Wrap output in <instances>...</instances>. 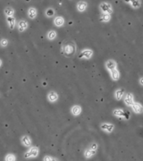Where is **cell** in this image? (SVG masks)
Here are the masks:
<instances>
[{
  "instance_id": "obj_21",
  "label": "cell",
  "mask_w": 143,
  "mask_h": 161,
  "mask_svg": "<svg viewBox=\"0 0 143 161\" xmlns=\"http://www.w3.org/2000/svg\"><path fill=\"white\" fill-rule=\"evenodd\" d=\"M113 115L117 116V117H120V118L123 117V118L124 115H125V111L123 109H121V108H116L113 111Z\"/></svg>"
},
{
  "instance_id": "obj_30",
  "label": "cell",
  "mask_w": 143,
  "mask_h": 161,
  "mask_svg": "<svg viewBox=\"0 0 143 161\" xmlns=\"http://www.w3.org/2000/svg\"><path fill=\"white\" fill-rule=\"evenodd\" d=\"M125 3H130V0H124Z\"/></svg>"
},
{
  "instance_id": "obj_27",
  "label": "cell",
  "mask_w": 143,
  "mask_h": 161,
  "mask_svg": "<svg viewBox=\"0 0 143 161\" xmlns=\"http://www.w3.org/2000/svg\"><path fill=\"white\" fill-rule=\"evenodd\" d=\"M15 159H16L15 156L14 154H11V153L10 154H7L5 156V160H6V161H14Z\"/></svg>"
},
{
  "instance_id": "obj_28",
  "label": "cell",
  "mask_w": 143,
  "mask_h": 161,
  "mask_svg": "<svg viewBox=\"0 0 143 161\" xmlns=\"http://www.w3.org/2000/svg\"><path fill=\"white\" fill-rule=\"evenodd\" d=\"M43 160L44 161H49V160H57L56 158H54L52 157H50V156H46L43 158Z\"/></svg>"
},
{
  "instance_id": "obj_8",
  "label": "cell",
  "mask_w": 143,
  "mask_h": 161,
  "mask_svg": "<svg viewBox=\"0 0 143 161\" xmlns=\"http://www.w3.org/2000/svg\"><path fill=\"white\" fill-rule=\"evenodd\" d=\"M28 27H29V23H28V22H27L26 20L22 19V20H20V21L18 22L17 28H18L19 32H23V31H26V30L28 29Z\"/></svg>"
},
{
  "instance_id": "obj_3",
  "label": "cell",
  "mask_w": 143,
  "mask_h": 161,
  "mask_svg": "<svg viewBox=\"0 0 143 161\" xmlns=\"http://www.w3.org/2000/svg\"><path fill=\"white\" fill-rule=\"evenodd\" d=\"M39 153V149L38 147H30L26 152L24 153L25 158H37Z\"/></svg>"
},
{
  "instance_id": "obj_17",
  "label": "cell",
  "mask_w": 143,
  "mask_h": 161,
  "mask_svg": "<svg viewBox=\"0 0 143 161\" xmlns=\"http://www.w3.org/2000/svg\"><path fill=\"white\" fill-rule=\"evenodd\" d=\"M109 73H110V76H111V78L113 81H118L120 79V72L117 70V68L115 69H113L111 71H109Z\"/></svg>"
},
{
  "instance_id": "obj_19",
  "label": "cell",
  "mask_w": 143,
  "mask_h": 161,
  "mask_svg": "<svg viewBox=\"0 0 143 161\" xmlns=\"http://www.w3.org/2000/svg\"><path fill=\"white\" fill-rule=\"evenodd\" d=\"M38 15V11L34 7H30L28 9V16L30 19H35Z\"/></svg>"
},
{
  "instance_id": "obj_10",
  "label": "cell",
  "mask_w": 143,
  "mask_h": 161,
  "mask_svg": "<svg viewBox=\"0 0 143 161\" xmlns=\"http://www.w3.org/2000/svg\"><path fill=\"white\" fill-rule=\"evenodd\" d=\"M58 98H59V97H58V94L54 90L49 91L47 93V100L49 101V102H51V103L56 102V101L58 100Z\"/></svg>"
},
{
  "instance_id": "obj_20",
  "label": "cell",
  "mask_w": 143,
  "mask_h": 161,
  "mask_svg": "<svg viewBox=\"0 0 143 161\" xmlns=\"http://www.w3.org/2000/svg\"><path fill=\"white\" fill-rule=\"evenodd\" d=\"M111 20V14H107V13H102L100 15V21L103 22H108Z\"/></svg>"
},
{
  "instance_id": "obj_31",
  "label": "cell",
  "mask_w": 143,
  "mask_h": 161,
  "mask_svg": "<svg viewBox=\"0 0 143 161\" xmlns=\"http://www.w3.org/2000/svg\"><path fill=\"white\" fill-rule=\"evenodd\" d=\"M1 65H2V60L0 59V67H1Z\"/></svg>"
},
{
  "instance_id": "obj_18",
  "label": "cell",
  "mask_w": 143,
  "mask_h": 161,
  "mask_svg": "<svg viewBox=\"0 0 143 161\" xmlns=\"http://www.w3.org/2000/svg\"><path fill=\"white\" fill-rule=\"evenodd\" d=\"M87 7H88V4L84 1H80L77 4V10L81 13H83L87 10Z\"/></svg>"
},
{
  "instance_id": "obj_14",
  "label": "cell",
  "mask_w": 143,
  "mask_h": 161,
  "mask_svg": "<svg viewBox=\"0 0 143 161\" xmlns=\"http://www.w3.org/2000/svg\"><path fill=\"white\" fill-rule=\"evenodd\" d=\"M81 111H82L81 107L79 106V105H74V106L72 107V108H71V113H72V115H74V116L80 115L81 114Z\"/></svg>"
},
{
  "instance_id": "obj_22",
  "label": "cell",
  "mask_w": 143,
  "mask_h": 161,
  "mask_svg": "<svg viewBox=\"0 0 143 161\" xmlns=\"http://www.w3.org/2000/svg\"><path fill=\"white\" fill-rule=\"evenodd\" d=\"M56 37H57V33H56V31H54V30L49 31L47 33V39L48 40H54V39H56Z\"/></svg>"
},
{
  "instance_id": "obj_2",
  "label": "cell",
  "mask_w": 143,
  "mask_h": 161,
  "mask_svg": "<svg viewBox=\"0 0 143 161\" xmlns=\"http://www.w3.org/2000/svg\"><path fill=\"white\" fill-rule=\"evenodd\" d=\"M98 143H96V142L91 143L90 145L85 149V151H84V157H85V158H90L93 156H95L97 151H98Z\"/></svg>"
},
{
  "instance_id": "obj_12",
  "label": "cell",
  "mask_w": 143,
  "mask_h": 161,
  "mask_svg": "<svg viewBox=\"0 0 143 161\" xmlns=\"http://www.w3.org/2000/svg\"><path fill=\"white\" fill-rule=\"evenodd\" d=\"M124 93H125L124 89H123V88L117 89V90L115 91V94H114L115 99L116 100H121V99L123 98V96H124Z\"/></svg>"
},
{
  "instance_id": "obj_15",
  "label": "cell",
  "mask_w": 143,
  "mask_h": 161,
  "mask_svg": "<svg viewBox=\"0 0 143 161\" xmlns=\"http://www.w3.org/2000/svg\"><path fill=\"white\" fill-rule=\"evenodd\" d=\"M21 141H22V144L23 146H25V147H27V148H29V147H30L31 146V139L28 136V135H23V136L22 137V139H21Z\"/></svg>"
},
{
  "instance_id": "obj_29",
  "label": "cell",
  "mask_w": 143,
  "mask_h": 161,
  "mask_svg": "<svg viewBox=\"0 0 143 161\" xmlns=\"http://www.w3.org/2000/svg\"><path fill=\"white\" fill-rule=\"evenodd\" d=\"M140 86L143 85V78H142V77L140 78Z\"/></svg>"
},
{
  "instance_id": "obj_6",
  "label": "cell",
  "mask_w": 143,
  "mask_h": 161,
  "mask_svg": "<svg viewBox=\"0 0 143 161\" xmlns=\"http://www.w3.org/2000/svg\"><path fill=\"white\" fill-rule=\"evenodd\" d=\"M100 10L102 11V13H107V14H112L113 12V7L111 4H109L107 2H103L100 4L99 5Z\"/></svg>"
},
{
  "instance_id": "obj_7",
  "label": "cell",
  "mask_w": 143,
  "mask_h": 161,
  "mask_svg": "<svg viewBox=\"0 0 143 161\" xmlns=\"http://www.w3.org/2000/svg\"><path fill=\"white\" fill-rule=\"evenodd\" d=\"M123 101L124 104L127 107H131L133 103H134V96L132 93H127L123 96Z\"/></svg>"
},
{
  "instance_id": "obj_1",
  "label": "cell",
  "mask_w": 143,
  "mask_h": 161,
  "mask_svg": "<svg viewBox=\"0 0 143 161\" xmlns=\"http://www.w3.org/2000/svg\"><path fill=\"white\" fill-rule=\"evenodd\" d=\"M61 52H62V55L66 58L73 57L77 52V47H76V44H75V42L70 39L64 41L62 48H61Z\"/></svg>"
},
{
  "instance_id": "obj_13",
  "label": "cell",
  "mask_w": 143,
  "mask_h": 161,
  "mask_svg": "<svg viewBox=\"0 0 143 161\" xmlns=\"http://www.w3.org/2000/svg\"><path fill=\"white\" fill-rule=\"evenodd\" d=\"M54 24L56 27H58V28L63 27L64 24V18L62 17V16H56L54 19Z\"/></svg>"
},
{
  "instance_id": "obj_4",
  "label": "cell",
  "mask_w": 143,
  "mask_h": 161,
  "mask_svg": "<svg viewBox=\"0 0 143 161\" xmlns=\"http://www.w3.org/2000/svg\"><path fill=\"white\" fill-rule=\"evenodd\" d=\"M92 56H93V51L89 48L82 49L79 55L80 59H86V60H89V59H90Z\"/></svg>"
},
{
  "instance_id": "obj_9",
  "label": "cell",
  "mask_w": 143,
  "mask_h": 161,
  "mask_svg": "<svg viewBox=\"0 0 143 161\" xmlns=\"http://www.w3.org/2000/svg\"><path fill=\"white\" fill-rule=\"evenodd\" d=\"M105 66L107 71H111L113 69L117 68V63L115 60H113V59H109V60H107L105 63Z\"/></svg>"
},
{
  "instance_id": "obj_23",
  "label": "cell",
  "mask_w": 143,
  "mask_h": 161,
  "mask_svg": "<svg viewBox=\"0 0 143 161\" xmlns=\"http://www.w3.org/2000/svg\"><path fill=\"white\" fill-rule=\"evenodd\" d=\"M45 14H46V16L47 17H48V18H51V17H53V16L56 14V13H55V10L53 9V8H47V9L46 10V12H45Z\"/></svg>"
},
{
  "instance_id": "obj_5",
  "label": "cell",
  "mask_w": 143,
  "mask_h": 161,
  "mask_svg": "<svg viewBox=\"0 0 143 161\" xmlns=\"http://www.w3.org/2000/svg\"><path fill=\"white\" fill-rule=\"evenodd\" d=\"M100 129L106 133H111L115 130V125L110 123H102L100 124Z\"/></svg>"
},
{
  "instance_id": "obj_16",
  "label": "cell",
  "mask_w": 143,
  "mask_h": 161,
  "mask_svg": "<svg viewBox=\"0 0 143 161\" xmlns=\"http://www.w3.org/2000/svg\"><path fill=\"white\" fill-rule=\"evenodd\" d=\"M6 22H7L8 27H9L11 30L14 29L15 25H16V20H15V18L14 17V16H7Z\"/></svg>"
},
{
  "instance_id": "obj_11",
  "label": "cell",
  "mask_w": 143,
  "mask_h": 161,
  "mask_svg": "<svg viewBox=\"0 0 143 161\" xmlns=\"http://www.w3.org/2000/svg\"><path fill=\"white\" fill-rule=\"evenodd\" d=\"M132 111L136 114H141L142 113V105L139 102H135L134 101V103L131 106Z\"/></svg>"
},
{
  "instance_id": "obj_25",
  "label": "cell",
  "mask_w": 143,
  "mask_h": 161,
  "mask_svg": "<svg viewBox=\"0 0 143 161\" xmlns=\"http://www.w3.org/2000/svg\"><path fill=\"white\" fill-rule=\"evenodd\" d=\"M130 3L133 8H139L141 5L140 0H130Z\"/></svg>"
},
{
  "instance_id": "obj_26",
  "label": "cell",
  "mask_w": 143,
  "mask_h": 161,
  "mask_svg": "<svg viewBox=\"0 0 143 161\" xmlns=\"http://www.w3.org/2000/svg\"><path fill=\"white\" fill-rule=\"evenodd\" d=\"M8 44H9V41H8V39L3 38L0 39V47H2V48H5L8 46Z\"/></svg>"
},
{
  "instance_id": "obj_24",
  "label": "cell",
  "mask_w": 143,
  "mask_h": 161,
  "mask_svg": "<svg viewBox=\"0 0 143 161\" xmlns=\"http://www.w3.org/2000/svg\"><path fill=\"white\" fill-rule=\"evenodd\" d=\"M5 14L6 15V17H7V16H14V10L13 9L12 7H6L5 9Z\"/></svg>"
}]
</instances>
